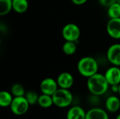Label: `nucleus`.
Here are the masks:
<instances>
[{"label":"nucleus","instance_id":"nucleus-22","mask_svg":"<svg viewBox=\"0 0 120 119\" xmlns=\"http://www.w3.org/2000/svg\"><path fill=\"white\" fill-rule=\"evenodd\" d=\"M98 1H99V3H100L102 6L108 8V7L110 6L112 4H115V2H117V0H98Z\"/></svg>","mask_w":120,"mask_h":119},{"label":"nucleus","instance_id":"nucleus-24","mask_svg":"<svg viewBox=\"0 0 120 119\" xmlns=\"http://www.w3.org/2000/svg\"><path fill=\"white\" fill-rule=\"evenodd\" d=\"M112 90L114 93H118L119 91V84H115V85H112Z\"/></svg>","mask_w":120,"mask_h":119},{"label":"nucleus","instance_id":"nucleus-7","mask_svg":"<svg viewBox=\"0 0 120 119\" xmlns=\"http://www.w3.org/2000/svg\"><path fill=\"white\" fill-rule=\"evenodd\" d=\"M107 58L114 66H120V43H115L109 47L107 51Z\"/></svg>","mask_w":120,"mask_h":119},{"label":"nucleus","instance_id":"nucleus-26","mask_svg":"<svg viewBox=\"0 0 120 119\" xmlns=\"http://www.w3.org/2000/svg\"><path fill=\"white\" fill-rule=\"evenodd\" d=\"M116 119H120V114H119V115L116 117Z\"/></svg>","mask_w":120,"mask_h":119},{"label":"nucleus","instance_id":"nucleus-27","mask_svg":"<svg viewBox=\"0 0 120 119\" xmlns=\"http://www.w3.org/2000/svg\"><path fill=\"white\" fill-rule=\"evenodd\" d=\"M117 2L118 4H120V0H117Z\"/></svg>","mask_w":120,"mask_h":119},{"label":"nucleus","instance_id":"nucleus-13","mask_svg":"<svg viewBox=\"0 0 120 119\" xmlns=\"http://www.w3.org/2000/svg\"><path fill=\"white\" fill-rule=\"evenodd\" d=\"M105 107L110 112H117L120 109V100L116 96L109 97L106 100Z\"/></svg>","mask_w":120,"mask_h":119},{"label":"nucleus","instance_id":"nucleus-16","mask_svg":"<svg viewBox=\"0 0 120 119\" xmlns=\"http://www.w3.org/2000/svg\"><path fill=\"white\" fill-rule=\"evenodd\" d=\"M38 105L43 108H49L51 107L53 105V101L51 95L41 94L39 97L38 100Z\"/></svg>","mask_w":120,"mask_h":119},{"label":"nucleus","instance_id":"nucleus-1","mask_svg":"<svg viewBox=\"0 0 120 119\" xmlns=\"http://www.w3.org/2000/svg\"><path fill=\"white\" fill-rule=\"evenodd\" d=\"M110 84L108 83L105 75L96 73L88 78L87 88L91 93L96 96H100L105 94Z\"/></svg>","mask_w":120,"mask_h":119},{"label":"nucleus","instance_id":"nucleus-6","mask_svg":"<svg viewBox=\"0 0 120 119\" xmlns=\"http://www.w3.org/2000/svg\"><path fill=\"white\" fill-rule=\"evenodd\" d=\"M58 89L57 81L52 78H46L40 83V90L43 94L53 95Z\"/></svg>","mask_w":120,"mask_h":119},{"label":"nucleus","instance_id":"nucleus-12","mask_svg":"<svg viewBox=\"0 0 120 119\" xmlns=\"http://www.w3.org/2000/svg\"><path fill=\"white\" fill-rule=\"evenodd\" d=\"M85 119H109L108 113L100 108H94L86 112Z\"/></svg>","mask_w":120,"mask_h":119},{"label":"nucleus","instance_id":"nucleus-2","mask_svg":"<svg viewBox=\"0 0 120 119\" xmlns=\"http://www.w3.org/2000/svg\"><path fill=\"white\" fill-rule=\"evenodd\" d=\"M77 69L82 76L89 78L98 73V65L94 58L84 57L78 62Z\"/></svg>","mask_w":120,"mask_h":119},{"label":"nucleus","instance_id":"nucleus-14","mask_svg":"<svg viewBox=\"0 0 120 119\" xmlns=\"http://www.w3.org/2000/svg\"><path fill=\"white\" fill-rule=\"evenodd\" d=\"M29 6L27 0H13V9L18 13H25Z\"/></svg>","mask_w":120,"mask_h":119},{"label":"nucleus","instance_id":"nucleus-17","mask_svg":"<svg viewBox=\"0 0 120 119\" xmlns=\"http://www.w3.org/2000/svg\"><path fill=\"white\" fill-rule=\"evenodd\" d=\"M13 8V0H0V15L8 14Z\"/></svg>","mask_w":120,"mask_h":119},{"label":"nucleus","instance_id":"nucleus-4","mask_svg":"<svg viewBox=\"0 0 120 119\" xmlns=\"http://www.w3.org/2000/svg\"><path fill=\"white\" fill-rule=\"evenodd\" d=\"M30 104L25 96L15 97L10 106L12 113L16 116L25 114L29 109Z\"/></svg>","mask_w":120,"mask_h":119},{"label":"nucleus","instance_id":"nucleus-9","mask_svg":"<svg viewBox=\"0 0 120 119\" xmlns=\"http://www.w3.org/2000/svg\"><path fill=\"white\" fill-rule=\"evenodd\" d=\"M104 75L110 86L120 83V69L117 66L110 67Z\"/></svg>","mask_w":120,"mask_h":119},{"label":"nucleus","instance_id":"nucleus-20","mask_svg":"<svg viewBox=\"0 0 120 119\" xmlns=\"http://www.w3.org/2000/svg\"><path fill=\"white\" fill-rule=\"evenodd\" d=\"M11 93L14 97L25 96V95L24 87L21 84H19V83H15L11 86Z\"/></svg>","mask_w":120,"mask_h":119},{"label":"nucleus","instance_id":"nucleus-3","mask_svg":"<svg viewBox=\"0 0 120 119\" xmlns=\"http://www.w3.org/2000/svg\"><path fill=\"white\" fill-rule=\"evenodd\" d=\"M53 105L60 108H65L69 107L73 100L72 94L69 89L58 88L52 95Z\"/></svg>","mask_w":120,"mask_h":119},{"label":"nucleus","instance_id":"nucleus-21","mask_svg":"<svg viewBox=\"0 0 120 119\" xmlns=\"http://www.w3.org/2000/svg\"><path fill=\"white\" fill-rule=\"evenodd\" d=\"M25 97L26 100H27L30 105H34L36 104H38V100H39V95L38 94L34 91H28L25 93Z\"/></svg>","mask_w":120,"mask_h":119},{"label":"nucleus","instance_id":"nucleus-18","mask_svg":"<svg viewBox=\"0 0 120 119\" xmlns=\"http://www.w3.org/2000/svg\"><path fill=\"white\" fill-rule=\"evenodd\" d=\"M63 50L68 55H70L74 54L77 50L76 42L75 41H66V42L63 46Z\"/></svg>","mask_w":120,"mask_h":119},{"label":"nucleus","instance_id":"nucleus-11","mask_svg":"<svg viewBox=\"0 0 120 119\" xmlns=\"http://www.w3.org/2000/svg\"><path fill=\"white\" fill-rule=\"evenodd\" d=\"M86 112L79 106H74L67 113V119H85Z\"/></svg>","mask_w":120,"mask_h":119},{"label":"nucleus","instance_id":"nucleus-15","mask_svg":"<svg viewBox=\"0 0 120 119\" xmlns=\"http://www.w3.org/2000/svg\"><path fill=\"white\" fill-rule=\"evenodd\" d=\"M13 100L11 93L7 91H1L0 93V106L2 107H10Z\"/></svg>","mask_w":120,"mask_h":119},{"label":"nucleus","instance_id":"nucleus-19","mask_svg":"<svg viewBox=\"0 0 120 119\" xmlns=\"http://www.w3.org/2000/svg\"><path fill=\"white\" fill-rule=\"evenodd\" d=\"M108 14L110 18H120V4L117 2L112 4L108 7Z\"/></svg>","mask_w":120,"mask_h":119},{"label":"nucleus","instance_id":"nucleus-23","mask_svg":"<svg viewBox=\"0 0 120 119\" xmlns=\"http://www.w3.org/2000/svg\"><path fill=\"white\" fill-rule=\"evenodd\" d=\"M72 3L76 5H82L87 1V0H71Z\"/></svg>","mask_w":120,"mask_h":119},{"label":"nucleus","instance_id":"nucleus-10","mask_svg":"<svg viewBox=\"0 0 120 119\" xmlns=\"http://www.w3.org/2000/svg\"><path fill=\"white\" fill-rule=\"evenodd\" d=\"M57 83L59 88L69 89L74 84V77L69 72H62L57 78Z\"/></svg>","mask_w":120,"mask_h":119},{"label":"nucleus","instance_id":"nucleus-8","mask_svg":"<svg viewBox=\"0 0 120 119\" xmlns=\"http://www.w3.org/2000/svg\"><path fill=\"white\" fill-rule=\"evenodd\" d=\"M108 34L113 39H120V18H110L107 24Z\"/></svg>","mask_w":120,"mask_h":119},{"label":"nucleus","instance_id":"nucleus-5","mask_svg":"<svg viewBox=\"0 0 120 119\" xmlns=\"http://www.w3.org/2000/svg\"><path fill=\"white\" fill-rule=\"evenodd\" d=\"M62 35L66 41L76 42L80 36V29L74 23H68L63 28Z\"/></svg>","mask_w":120,"mask_h":119},{"label":"nucleus","instance_id":"nucleus-25","mask_svg":"<svg viewBox=\"0 0 120 119\" xmlns=\"http://www.w3.org/2000/svg\"><path fill=\"white\" fill-rule=\"evenodd\" d=\"M118 93H119V95H120V83L119 84V91H118Z\"/></svg>","mask_w":120,"mask_h":119}]
</instances>
